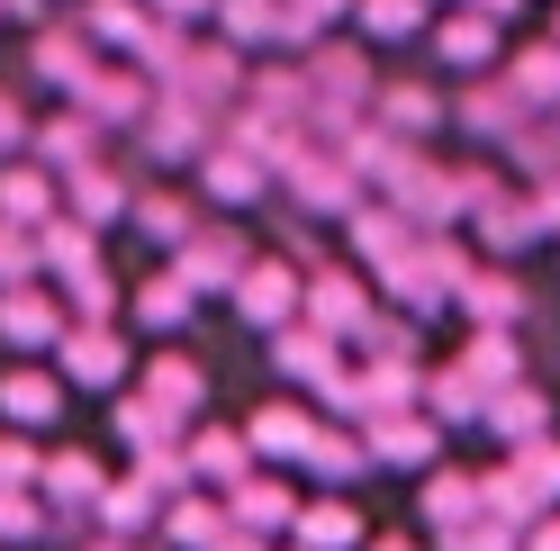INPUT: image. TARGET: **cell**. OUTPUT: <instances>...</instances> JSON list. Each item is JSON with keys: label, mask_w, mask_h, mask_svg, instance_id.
I'll list each match as a JSON object with an SVG mask.
<instances>
[{"label": "cell", "mask_w": 560, "mask_h": 551, "mask_svg": "<svg viewBox=\"0 0 560 551\" xmlns=\"http://www.w3.org/2000/svg\"><path fill=\"white\" fill-rule=\"evenodd\" d=\"M524 479H534V489H560V453H551V443H534V453H524Z\"/></svg>", "instance_id": "cell-25"}, {"label": "cell", "mask_w": 560, "mask_h": 551, "mask_svg": "<svg viewBox=\"0 0 560 551\" xmlns=\"http://www.w3.org/2000/svg\"><path fill=\"white\" fill-rule=\"evenodd\" d=\"M380 551H407V542H380Z\"/></svg>", "instance_id": "cell-34"}, {"label": "cell", "mask_w": 560, "mask_h": 551, "mask_svg": "<svg viewBox=\"0 0 560 551\" xmlns=\"http://www.w3.org/2000/svg\"><path fill=\"white\" fill-rule=\"evenodd\" d=\"M307 461H317L326 479H362V470H371L362 443H343V434H317V443H307Z\"/></svg>", "instance_id": "cell-10"}, {"label": "cell", "mask_w": 560, "mask_h": 551, "mask_svg": "<svg viewBox=\"0 0 560 551\" xmlns=\"http://www.w3.org/2000/svg\"><path fill=\"white\" fill-rule=\"evenodd\" d=\"M534 551H560V525H542V542H534Z\"/></svg>", "instance_id": "cell-31"}, {"label": "cell", "mask_w": 560, "mask_h": 551, "mask_svg": "<svg viewBox=\"0 0 560 551\" xmlns=\"http://www.w3.org/2000/svg\"><path fill=\"white\" fill-rule=\"evenodd\" d=\"M172 534L199 551V542H218V515H208V506H182V515H172Z\"/></svg>", "instance_id": "cell-21"}, {"label": "cell", "mask_w": 560, "mask_h": 551, "mask_svg": "<svg viewBox=\"0 0 560 551\" xmlns=\"http://www.w3.org/2000/svg\"><path fill=\"white\" fill-rule=\"evenodd\" d=\"M172 10H199V0H172Z\"/></svg>", "instance_id": "cell-33"}, {"label": "cell", "mask_w": 560, "mask_h": 551, "mask_svg": "<svg viewBox=\"0 0 560 551\" xmlns=\"http://www.w3.org/2000/svg\"><path fill=\"white\" fill-rule=\"evenodd\" d=\"M0 407H10L19 425H37V417H55V407H63V389L46 380V371H10V380H0Z\"/></svg>", "instance_id": "cell-3"}, {"label": "cell", "mask_w": 560, "mask_h": 551, "mask_svg": "<svg viewBox=\"0 0 560 551\" xmlns=\"http://www.w3.org/2000/svg\"><path fill=\"white\" fill-rule=\"evenodd\" d=\"M190 290H199L190 271H172V281H154V290H145V326H182V307H190Z\"/></svg>", "instance_id": "cell-9"}, {"label": "cell", "mask_w": 560, "mask_h": 551, "mask_svg": "<svg viewBox=\"0 0 560 551\" xmlns=\"http://www.w3.org/2000/svg\"><path fill=\"white\" fill-rule=\"evenodd\" d=\"M534 417H542L534 398H498V425H506V434H524V425H534Z\"/></svg>", "instance_id": "cell-27"}, {"label": "cell", "mask_w": 560, "mask_h": 551, "mask_svg": "<svg viewBox=\"0 0 560 551\" xmlns=\"http://www.w3.org/2000/svg\"><path fill=\"white\" fill-rule=\"evenodd\" d=\"M380 99H389V109H380L389 127H434V91H380Z\"/></svg>", "instance_id": "cell-17"}, {"label": "cell", "mask_w": 560, "mask_h": 551, "mask_svg": "<svg viewBox=\"0 0 560 551\" xmlns=\"http://www.w3.org/2000/svg\"><path fill=\"white\" fill-rule=\"evenodd\" d=\"M380 453H407V470H416V453H425V425H407V434L389 425V434H380Z\"/></svg>", "instance_id": "cell-26"}, {"label": "cell", "mask_w": 560, "mask_h": 551, "mask_svg": "<svg viewBox=\"0 0 560 551\" xmlns=\"http://www.w3.org/2000/svg\"><path fill=\"white\" fill-rule=\"evenodd\" d=\"M19 271H27V245H19L10 226H0V281H19Z\"/></svg>", "instance_id": "cell-28"}, {"label": "cell", "mask_w": 560, "mask_h": 551, "mask_svg": "<svg viewBox=\"0 0 560 551\" xmlns=\"http://www.w3.org/2000/svg\"><path fill=\"white\" fill-rule=\"evenodd\" d=\"M452 551H506V542L488 534V525H462V534H452Z\"/></svg>", "instance_id": "cell-29"}, {"label": "cell", "mask_w": 560, "mask_h": 551, "mask_svg": "<svg viewBox=\"0 0 560 551\" xmlns=\"http://www.w3.org/2000/svg\"><path fill=\"white\" fill-rule=\"evenodd\" d=\"M254 443H280V453H307L317 434H307L299 417H262V425H254Z\"/></svg>", "instance_id": "cell-19"}, {"label": "cell", "mask_w": 560, "mask_h": 551, "mask_svg": "<svg viewBox=\"0 0 560 551\" xmlns=\"http://www.w3.org/2000/svg\"><path fill=\"white\" fill-rule=\"evenodd\" d=\"M299 10H343V0H299Z\"/></svg>", "instance_id": "cell-32"}, {"label": "cell", "mask_w": 560, "mask_h": 551, "mask_svg": "<svg viewBox=\"0 0 560 551\" xmlns=\"http://www.w3.org/2000/svg\"><path fill=\"white\" fill-rule=\"evenodd\" d=\"M145 389L172 407V417H182V407H199V389H208V380H199V362H154V380H145Z\"/></svg>", "instance_id": "cell-8"}, {"label": "cell", "mask_w": 560, "mask_h": 551, "mask_svg": "<svg viewBox=\"0 0 560 551\" xmlns=\"http://www.w3.org/2000/svg\"><path fill=\"white\" fill-rule=\"evenodd\" d=\"M199 470H208V479H235V443L208 434V443H199Z\"/></svg>", "instance_id": "cell-24"}, {"label": "cell", "mask_w": 560, "mask_h": 551, "mask_svg": "<svg viewBox=\"0 0 560 551\" xmlns=\"http://www.w3.org/2000/svg\"><path fill=\"white\" fill-rule=\"evenodd\" d=\"M470 371H479V380H515V343H506V335L470 343Z\"/></svg>", "instance_id": "cell-18"}, {"label": "cell", "mask_w": 560, "mask_h": 551, "mask_svg": "<svg viewBox=\"0 0 560 551\" xmlns=\"http://www.w3.org/2000/svg\"><path fill=\"white\" fill-rule=\"evenodd\" d=\"M0 470H10V453H0Z\"/></svg>", "instance_id": "cell-35"}, {"label": "cell", "mask_w": 560, "mask_h": 551, "mask_svg": "<svg viewBox=\"0 0 560 551\" xmlns=\"http://www.w3.org/2000/svg\"><path fill=\"white\" fill-rule=\"evenodd\" d=\"M515 91H524V99H542V91L560 99V46H534V55H524V63H515Z\"/></svg>", "instance_id": "cell-11"}, {"label": "cell", "mask_w": 560, "mask_h": 551, "mask_svg": "<svg viewBox=\"0 0 560 551\" xmlns=\"http://www.w3.org/2000/svg\"><path fill=\"white\" fill-rule=\"evenodd\" d=\"M443 55H452V63H488V55H498V19L470 0L462 19H443Z\"/></svg>", "instance_id": "cell-2"}, {"label": "cell", "mask_w": 560, "mask_h": 551, "mask_svg": "<svg viewBox=\"0 0 560 551\" xmlns=\"http://www.w3.org/2000/svg\"><path fill=\"white\" fill-rule=\"evenodd\" d=\"M371 37H407V27H425V0H371Z\"/></svg>", "instance_id": "cell-15"}, {"label": "cell", "mask_w": 560, "mask_h": 551, "mask_svg": "<svg viewBox=\"0 0 560 551\" xmlns=\"http://www.w3.org/2000/svg\"><path fill=\"white\" fill-rule=\"evenodd\" d=\"M10 136H19V109H0V145H10Z\"/></svg>", "instance_id": "cell-30"}, {"label": "cell", "mask_w": 560, "mask_h": 551, "mask_svg": "<svg viewBox=\"0 0 560 551\" xmlns=\"http://www.w3.org/2000/svg\"><path fill=\"white\" fill-rule=\"evenodd\" d=\"M235 290H244V307H254V326H280V307H290V271H280V262L271 271H244Z\"/></svg>", "instance_id": "cell-5"}, {"label": "cell", "mask_w": 560, "mask_h": 551, "mask_svg": "<svg viewBox=\"0 0 560 551\" xmlns=\"http://www.w3.org/2000/svg\"><path fill=\"white\" fill-rule=\"evenodd\" d=\"M307 317H317L326 335L335 326H362V290L353 281H317V290H307Z\"/></svg>", "instance_id": "cell-7"}, {"label": "cell", "mask_w": 560, "mask_h": 551, "mask_svg": "<svg viewBox=\"0 0 560 551\" xmlns=\"http://www.w3.org/2000/svg\"><path fill=\"white\" fill-rule=\"evenodd\" d=\"M118 362H127V353H118V343H109V335H100V326H91V335L73 343V371H82V380H109V371H118Z\"/></svg>", "instance_id": "cell-16"}, {"label": "cell", "mask_w": 560, "mask_h": 551, "mask_svg": "<svg viewBox=\"0 0 560 551\" xmlns=\"http://www.w3.org/2000/svg\"><path fill=\"white\" fill-rule=\"evenodd\" d=\"M182 271H190V281H235L244 254H235V235L218 226V235H199V254H182Z\"/></svg>", "instance_id": "cell-6"}, {"label": "cell", "mask_w": 560, "mask_h": 551, "mask_svg": "<svg viewBox=\"0 0 560 551\" xmlns=\"http://www.w3.org/2000/svg\"><path fill=\"white\" fill-rule=\"evenodd\" d=\"M235 515H262V525H280V515H290V497H280V489H244Z\"/></svg>", "instance_id": "cell-22"}, {"label": "cell", "mask_w": 560, "mask_h": 551, "mask_svg": "<svg viewBox=\"0 0 560 551\" xmlns=\"http://www.w3.org/2000/svg\"><path fill=\"white\" fill-rule=\"evenodd\" d=\"M299 190H307V199H317V209H343V199H353V181H343V172H326V163H317V172H307V181H299Z\"/></svg>", "instance_id": "cell-20"}, {"label": "cell", "mask_w": 560, "mask_h": 551, "mask_svg": "<svg viewBox=\"0 0 560 551\" xmlns=\"http://www.w3.org/2000/svg\"><path fill=\"white\" fill-rule=\"evenodd\" d=\"M0 209H10V218H37L46 190H37V181H0Z\"/></svg>", "instance_id": "cell-23"}, {"label": "cell", "mask_w": 560, "mask_h": 551, "mask_svg": "<svg viewBox=\"0 0 560 551\" xmlns=\"http://www.w3.org/2000/svg\"><path fill=\"white\" fill-rule=\"evenodd\" d=\"M0 335H10V343H55L63 335V307L37 298V290H10V298H0Z\"/></svg>", "instance_id": "cell-1"}, {"label": "cell", "mask_w": 560, "mask_h": 551, "mask_svg": "<svg viewBox=\"0 0 560 551\" xmlns=\"http://www.w3.org/2000/svg\"><path fill=\"white\" fill-rule=\"evenodd\" d=\"M299 542H307V551H353V542H362V515H353V506H307V515H299Z\"/></svg>", "instance_id": "cell-4"}, {"label": "cell", "mask_w": 560, "mask_h": 551, "mask_svg": "<svg viewBox=\"0 0 560 551\" xmlns=\"http://www.w3.org/2000/svg\"><path fill=\"white\" fill-rule=\"evenodd\" d=\"M91 37H145V10H136V0H100V10H91Z\"/></svg>", "instance_id": "cell-14"}, {"label": "cell", "mask_w": 560, "mask_h": 551, "mask_svg": "<svg viewBox=\"0 0 560 551\" xmlns=\"http://www.w3.org/2000/svg\"><path fill=\"white\" fill-rule=\"evenodd\" d=\"M82 91H91V118H136V99H145V82H127V73L118 82H82Z\"/></svg>", "instance_id": "cell-13"}, {"label": "cell", "mask_w": 560, "mask_h": 551, "mask_svg": "<svg viewBox=\"0 0 560 551\" xmlns=\"http://www.w3.org/2000/svg\"><path fill=\"white\" fill-rule=\"evenodd\" d=\"M208 190H218V199H254V190H262V172L244 163V154H218V163H208Z\"/></svg>", "instance_id": "cell-12"}]
</instances>
